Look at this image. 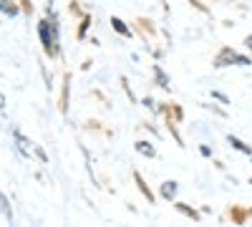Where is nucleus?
<instances>
[{"instance_id":"obj_1","label":"nucleus","mask_w":252,"mask_h":227,"mask_svg":"<svg viewBox=\"0 0 252 227\" xmlns=\"http://www.w3.org/2000/svg\"><path fill=\"white\" fill-rule=\"evenodd\" d=\"M229 64H237V66H250L252 61H250L247 56L235 53L232 48H222V51H220V56L215 58V66H229Z\"/></svg>"},{"instance_id":"obj_2","label":"nucleus","mask_w":252,"mask_h":227,"mask_svg":"<svg viewBox=\"0 0 252 227\" xmlns=\"http://www.w3.org/2000/svg\"><path fill=\"white\" fill-rule=\"evenodd\" d=\"M56 33V31H53ZM48 33V20H40V40H43V48L48 56H56L58 48H56V35Z\"/></svg>"},{"instance_id":"obj_3","label":"nucleus","mask_w":252,"mask_h":227,"mask_svg":"<svg viewBox=\"0 0 252 227\" xmlns=\"http://www.w3.org/2000/svg\"><path fill=\"white\" fill-rule=\"evenodd\" d=\"M15 141H18V149H20V154H31V149H33V144L23 136V134H20V131H15Z\"/></svg>"},{"instance_id":"obj_4","label":"nucleus","mask_w":252,"mask_h":227,"mask_svg":"<svg viewBox=\"0 0 252 227\" xmlns=\"http://www.w3.org/2000/svg\"><path fill=\"white\" fill-rule=\"evenodd\" d=\"M161 197L164 199H174L177 197V182H164L161 184Z\"/></svg>"},{"instance_id":"obj_5","label":"nucleus","mask_w":252,"mask_h":227,"mask_svg":"<svg viewBox=\"0 0 252 227\" xmlns=\"http://www.w3.org/2000/svg\"><path fill=\"white\" fill-rule=\"evenodd\" d=\"M111 26H114L116 33H121V35H126V38L131 35V28H126V23H124L121 18H111Z\"/></svg>"},{"instance_id":"obj_6","label":"nucleus","mask_w":252,"mask_h":227,"mask_svg":"<svg viewBox=\"0 0 252 227\" xmlns=\"http://www.w3.org/2000/svg\"><path fill=\"white\" fill-rule=\"evenodd\" d=\"M134 179H136V184H139V190L144 192V197H146V199H149V202H154V195H152V190H149V187H146V182L141 179V174H139V172H134Z\"/></svg>"},{"instance_id":"obj_7","label":"nucleus","mask_w":252,"mask_h":227,"mask_svg":"<svg viewBox=\"0 0 252 227\" xmlns=\"http://www.w3.org/2000/svg\"><path fill=\"white\" fill-rule=\"evenodd\" d=\"M136 152L144 154V157H154V154H157V149L152 147L149 141H136Z\"/></svg>"},{"instance_id":"obj_8","label":"nucleus","mask_w":252,"mask_h":227,"mask_svg":"<svg viewBox=\"0 0 252 227\" xmlns=\"http://www.w3.org/2000/svg\"><path fill=\"white\" fill-rule=\"evenodd\" d=\"M229 144H232L235 149H240V152H245V154H252V147H247L245 141H240L237 136H229Z\"/></svg>"},{"instance_id":"obj_9","label":"nucleus","mask_w":252,"mask_h":227,"mask_svg":"<svg viewBox=\"0 0 252 227\" xmlns=\"http://www.w3.org/2000/svg\"><path fill=\"white\" fill-rule=\"evenodd\" d=\"M154 76H157V81H159V86H161V89H169V78L164 76V71H161L159 66H154Z\"/></svg>"},{"instance_id":"obj_10","label":"nucleus","mask_w":252,"mask_h":227,"mask_svg":"<svg viewBox=\"0 0 252 227\" xmlns=\"http://www.w3.org/2000/svg\"><path fill=\"white\" fill-rule=\"evenodd\" d=\"M177 207H179V212H184V215H189V217H192V220H197V217H199V215H197V212H194L192 207H187V204H182V202L177 204Z\"/></svg>"},{"instance_id":"obj_11","label":"nucleus","mask_w":252,"mask_h":227,"mask_svg":"<svg viewBox=\"0 0 252 227\" xmlns=\"http://www.w3.org/2000/svg\"><path fill=\"white\" fill-rule=\"evenodd\" d=\"M3 212H5V220H13V212H10V204H8L5 195H3Z\"/></svg>"},{"instance_id":"obj_12","label":"nucleus","mask_w":252,"mask_h":227,"mask_svg":"<svg viewBox=\"0 0 252 227\" xmlns=\"http://www.w3.org/2000/svg\"><path fill=\"white\" fill-rule=\"evenodd\" d=\"M212 96H215V98H220V101H222V104H229V98H227L224 94H220V91H212Z\"/></svg>"},{"instance_id":"obj_13","label":"nucleus","mask_w":252,"mask_h":227,"mask_svg":"<svg viewBox=\"0 0 252 227\" xmlns=\"http://www.w3.org/2000/svg\"><path fill=\"white\" fill-rule=\"evenodd\" d=\"M35 154H38V159H40V162H48V157H46V152H43V149H35Z\"/></svg>"},{"instance_id":"obj_14","label":"nucleus","mask_w":252,"mask_h":227,"mask_svg":"<svg viewBox=\"0 0 252 227\" xmlns=\"http://www.w3.org/2000/svg\"><path fill=\"white\" fill-rule=\"evenodd\" d=\"M245 43H247V48L252 51V35H247V38H245Z\"/></svg>"},{"instance_id":"obj_15","label":"nucleus","mask_w":252,"mask_h":227,"mask_svg":"<svg viewBox=\"0 0 252 227\" xmlns=\"http://www.w3.org/2000/svg\"><path fill=\"white\" fill-rule=\"evenodd\" d=\"M250 184H252V179H250Z\"/></svg>"}]
</instances>
